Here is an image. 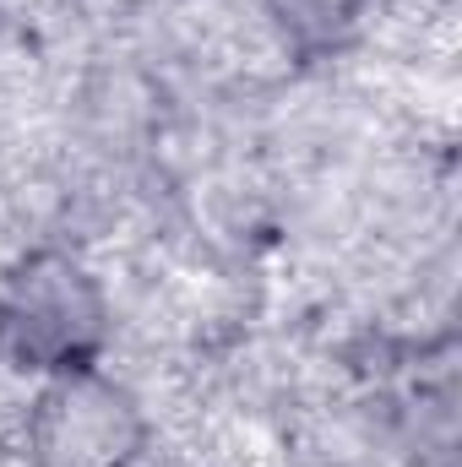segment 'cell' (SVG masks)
<instances>
[{
	"mask_svg": "<svg viewBox=\"0 0 462 467\" xmlns=\"http://www.w3.org/2000/svg\"><path fill=\"white\" fill-rule=\"evenodd\" d=\"M110 294L104 283L60 244L16 255L0 277V364L16 375H60L99 364L110 343Z\"/></svg>",
	"mask_w": 462,
	"mask_h": 467,
	"instance_id": "obj_1",
	"label": "cell"
},
{
	"mask_svg": "<svg viewBox=\"0 0 462 467\" xmlns=\"http://www.w3.org/2000/svg\"><path fill=\"white\" fill-rule=\"evenodd\" d=\"M147 408L104 364L44 375L22 413L27 467H136L147 451Z\"/></svg>",
	"mask_w": 462,
	"mask_h": 467,
	"instance_id": "obj_2",
	"label": "cell"
},
{
	"mask_svg": "<svg viewBox=\"0 0 462 467\" xmlns=\"http://www.w3.org/2000/svg\"><path fill=\"white\" fill-rule=\"evenodd\" d=\"M375 0H267V22L299 60H327L359 38Z\"/></svg>",
	"mask_w": 462,
	"mask_h": 467,
	"instance_id": "obj_3",
	"label": "cell"
}]
</instances>
